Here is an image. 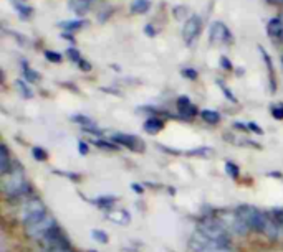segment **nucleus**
Masks as SVG:
<instances>
[{
    "label": "nucleus",
    "mask_w": 283,
    "mask_h": 252,
    "mask_svg": "<svg viewBox=\"0 0 283 252\" xmlns=\"http://www.w3.org/2000/svg\"><path fill=\"white\" fill-rule=\"evenodd\" d=\"M2 191L5 198H9V200H17V198L25 196L30 191V185H28L25 173L20 168H12V172L4 175Z\"/></svg>",
    "instance_id": "1"
},
{
    "label": "nucleus",
    "mask_w": 283,
    "mask_h": 252,
    "mask_svg": "<svg viewBox=\"0 0 283 252\" xmlns=\"http://www.w3.org/2000/svg\"><path fill=\"white\" fill-rule=\"evenodd\" d=\"M197 231L202 236L214 239V241H230V232L222 226V222L219 221L216 216L214 218H204L199 221Z\"/></svg>",
    "instance_id": "2"
},
{
    "label": "nucleus",
    "mask_w": 283,
    "mask_h": 252,
    "mask_svg": "<svg viewBox=\"0 0 283 252\" xmlns=\"http://www.w3.org/2000/svg\"><path fill=\"white\" fill-rule=\"evenodd\" d=\"M235 211L239 213L242 221L248 226V229L257 231V232H263L265 221H267V213L258 211L253 206H248V204H242V206H239Z\"/></svg>",
    "instance_id": "3"
},
{
    "label": "nucleus",
    "mask_w": 283,
    "mask_h": 252,
    "mask_svg": "<svg viewBox=\"0 0 283 252\" xmlns=\"http://www.w3.org/2000/svg\"><path fill=\"white\" fill-rule=\"evenodd\" d=\"M43 214H47V208L38 198H30V200L22 203L19 208V219L24 222V226L40 219Z\"/></svg>",
    "instance_id": "4"
},
{
    "label": "nucleus",
    "mask_w": 283,
    "mask_h": 252,
    "mask_svg": "<svg viewBox=\"0 0 283 252\" xmlns=\"http://www.w3.org/2000/svg\"><path fill=\"white\" fill-rule=\"evenodd\" d=\"M216 218L222 222V226L227 229L230 234H237V236H245L250 231L248 226L245 224L237 211H219Z\"/></svg>",
    "instance_id": "5"
},
{
    "label": "nucleus",
    "mask_w": 283,
    "mask_h": 252,
    "mask_svg": "<svg viewBox=\"0 0 283 252\" xmlns=\"http://www.w3.org/2000/svg\"><path fill=\"white\" fill-rule=\"evenodd\" d=\"M56 227V222L55 218L51 214H43L42 218L30 222V224L25 226V236L30 237V239H35V241H40L43 236H47V234L55 229Z\"/></svg>",
    "instance_id": "6"
},
{
    "label": "nucleus",
    "mask_w": 283,
    "mask_h": 252,
    "mask_svg": "<svg viewBox=\"0 0 283 252\" xmlns=\"http://www.w3.org/2000/svg\"><path fill=\"white\" fill-rule=\"evenodd\" d=\"M42 245V252H53V250H63L70 249V242H68L66 236L63 234L58 227L51 229L47 236H43L40 241H37Z\"/></svg>",
    "instance_id": "7"
},
{
    "label": "nucleus",
    "mask_w": 283,
    "mask_h": 252,
    "mask_svg": "<svg viewBox=\"0 0 283 252\" xmlns=\"http://www.w3.org/2000/svg\"><path fill=\"white\" fill-rule=\"evenodd\" d=\"M200 23L202 20L199 15H192L186 20V23H184V27H182V38H184V42H186V45L190 46L195 42V38L199 37Z\"/></svg>",
    "instance_id": "8"
},
{
    "label": "nucleus",
    "mask_w": 283,
    "mask_h": 252,
    "mask_svg": "<svg viewBox=\"0 0 283 252\" xmlns=\"http://www.w3.org/2000/svg\"><path fill=\"white\" fill-rule=\"evenodd\" d=\"M209 37H210V43L214 45H224L232 42V33H230V30L222 22L212 23L209 28Z\"/></svg>",
    "instance_id": "9"
},
{
    "label": "nucleus",
    "mask_w": 283,
    "mask_h": 252,
    "mask_svg": "<svg viewBox=\"0 0 283 252\" xmlns=\"http://www.w3.org/2000/svg\"><path fill=\"white\" fill-rule=\"evenodd\" d=\"M111 140L114 144H118V145H123V147L126 149H129L132 152H143L144 150V142L139 139V137H136V136H131V134H113V137Z\"/></svg>",
    "instance_id": "10"
},
{
    "label": "nucleus",
    "mask_w": 283,
    "mask_h": 252,
    "mask_svg": "<svg viewBox=\"0 0 283 252\" xmlns=\"http://www.w3.org/2000/svg\"><path fill=\"white\" fill-rule=\"evenodd\" d=\"M176 107H177L179 115L184 117V119H187V120L194 119V117L199 114L197 107H195V105L192 104V101H190L187 96H181V97H179L177 102H176Z\"/></svg>",
    "instance_id": "11"
},
{
    "label": "nucleus",
    "mask_w": 283,
    "mask_h": 252,
    "mask_svg": "<svg viewBox=\"0 0 283 252\" xmlns=\"http://www.w3.org/2000/svg\"><path fill=\"white\" fill-rule=\"evenodd\" d=\"M106 218L109 221H113L114 224H121V226H128L131 221V216L128 211H124L121 208H109L106 211Z\"/></svg>",
    "instance_id": "12"
},
{
    "label": "nucleus",
    "mask_w": 283,
    "mask_h": 252,
    "mask_svg": "<svg viewBox=\"0 0 283 252\" xmlns=\"http://www.w3.org/2000/svg\"><path fill=\"white\" fill-rule=\"evenodd\" d=\"M267 33L271 40H283V23L280 17H275L267 23Z\"/></svg>",
    "instance_id": "13"
},
{
    "label": "nucleus",
    "mask_w": 283,
    "mask_h": 252,
    "mask_svg": "<svg viewBox=\"0 0 283 252\" xmlns=\"http://www.w3.org/2000/svg\"><path fill=\"white\" fill-rule=\"evenodd\" d=\"M12 162H10V154H9V149L7 145L2 144V149H0V173L7 175L9 172H12Z\"/></svg>",
    "instance_id": "14"
},
{
    "label": "nucleus",
    "mask_w": 283,
    "mask_h": 252,
    "mask_svg": "<svg viewBox=\"0 0 283 252\" xmlns=\"http://www.w3.org/2000/svg\"><path fill=\"white\" fill-rule=\"evenodd\" d=\"M258 50H260V55H262L263 58V61H265V66H267L268 69V78H270V86H271V91H275V69H273V64H271V58L267 51H265L262 46H258Z\"/></svg>",
    "instance_id": "15"
},
{
    "label": "nucleus",
    "mask_w": 283,
    "mask_h": 252,
    "mask_svg": "<svg viewBox=\"0 0 283 252\" xmlns=\"http://www.w3.org/2000/svg\"><path fill=\"white\" fill-rule=\"evenodd\" d=\"M144 131L148 134H158L164 129V122L158 119V117H149V119L144 120Z\"/></svg>",
    "instance_id": "16"
},
{
    "label": "nucleus",
    "mask_w": 283,
    "mask_h": 252,
    "mask_svg": "<svg viewBox=\"0 0 283 252\" xmlns=\"http://www.w3.org/2000/svg\"><path fill=\"white\" fill-rule=\"evenodd\" d=\"M151 9V0H132L131 4V14H146Z\"/></svg>",
    "instance_id": "17"
},
{
    "label": "nucleus",
    "mask_w": 283,
    "mask_h": 252,
    "mask_svg": "<svg viewBox=\"0 0 283 252\" xmlns=\"http://www.w3.org/2000/svg\"><path fill=\"white\" fill-rule=\"evenodd\" d=\"M200 119L207 122V124H210V125H216L221 122V114L217 112V110H210V109H204V110H200Z\"/></svg>",
    "instance_id": "18"
},
{
    "label": "nucleus",
    "mask_w": 283,
    "mask_h": 252,
    "mask_svg": "<svg viewBox=\"0 0 283 252\" xmlns=\"http://www.w3.org/2000/svg\"><path fill=\"white\" fill-rule=\"evenodd\" d=\"M91 2H93V0H73V2H72V9H73V12L77 15H85L86 12L90 10Z\"/></svg>",
    "instance_id": "19"
},
{
    "label": "nucleus",
    "mask_w": 283,
    "mask_h": 252,
    "mask_svg": "<svg viewBox=\"0 0 283 252\" xmlns=\"http://www.w3.org/2000/svg\"><path fill=\"white\" fill-rule=\"evenodd\" d=\"M85 23L86 22H83V20H68V22L58 23V25L63 28V30H66V32H75V30H80V28H83Z\"/></svg>",
    "instance_id": "20"
},
{
    "label": "nucleus",
    "mask_w": 283,
    "mask_h": 252,
    "mask_svg": "<svg viewBox=\"0 0 283 252\" xmlns=\"http://www.w3.org/2000/svg\"><path fill=\"white\" fill-rule=\"evenodd\" d=\"M72 120H73V122H77V124H80V125H82L83 129L95 127L93 120H91L90 117L83 115V114H75V115H72Z\"/></svg>",
    "instance_id": "21"
},
{
    "label": "nucleus",
    "mask_w": 283,
    "mask_h": 252,
    "mask_svg": "<svg viewBox=\"0 0 283 252\" xmlns=\"http://www.w3.org/2000/svg\"><path fill=\"white\" fill-rule=\"evenodd\" d=\"M15 86H17V89H19V92L24 97H27V99H32L33 97V91L30 89V87H28V84L25 83V81H15Z\"/></svg>",
    "instance_id": "22"
},
{
    "label": "nucleus",
    "mask_w": 283,
    "mask_h": 252,
    "mask_svg": "<svg viewBox=\"0 0 283 252\" xmlns=\"http://www.w3.org/2000/svg\"><path fill=\"white\" fill-rule=\"evenodd\" d=\"M22 69H24V76H25L27 81H30V83H37V81H38V73L33 71V69L28 66L25 61L22 63Z\"/></svg>",
    "instance_id": "23"
},
{
    "label": "nucleus",
    "mask_w": 283,
    "mask_h": 252,
    "mask_svg": "<svg viewBox=\"0 0 283 252\" xmlns=\"http://www.w3.org/2000/svg\"><path fill=\"white\" fill-rule=\"evenodd\" d=\"M93 144L96 145V147L105 149V150H118V144H114L113 140H111V142H108V140L95 139V140H93Z\"/></svg>",
    "instance_id": "24"
},
{
    "label": "nucleus",
    "mask_w": 283,
    "mask_h": 252,
    "mask_svg": "<svg viewBox=\"0 0 283 252\" xmlns=\"http://www.w3.org/2000/svg\"><path fill=\"white\" fill-rule=\"evenodd\" d=\"M32 155H33V158H35L37 162H45L48 158L47 150H43L42 147H33L32 149Z\"/></svg>",
    "instance_id": "25"
},
{
    "label": "nucleus",
    "mask_w": 283,
    "mask_h": 252,
    "mask_svg": "<svg viewBox=\"0 0 283 252\" xmlns=\"http://www.w3.org/2000/svg\"><path fill=\"white\" fill-rule=\"evenodd\" d=\"M225 172H227L230 177H232L234 180H237L239 178V175H240V170H239V167L235 165V163H232V162H227L225 163Z\"/></svg>",
    "instance_id": "26"
},
{
    "label": "nucleus",
    "mask_w": 283,
    "mask_h": 252,
    "mask_svg": "<svg viewBox=\"0 0 283 252\" xmlns=\"http://www.w3.org/2000/svg\"><path fill=\"white\" fill-rule=\"evenodd\" d=\"M268 213L271 214V218H273L276 222H278V226H280V229L283 232V208H276V209H271L268 211Z\"/></svg>",
    "instance_id": "27"
},
{
    "label": "nucleus",
    "mask_w": 283,
    "mask_h": 252,
    "mask_svg": "<svg viewBox=\"0 0 283 252\" xmlns=\"http://www.w3.org/2000/svg\"><path fill=\"white\" fill-rule=\"evenodd\" d=\"M91 237H93L95 241L101 242V244H106V242H108V234H106L105 231L93 229V231H91Z\"/></svg>",
    "instance_id": "28"
},
{
    "label": "nucleus",
    "mask_w": 283,
    "mask_h": 252,
    "mask_svg": "<svg viewBox=\"0 0 283 252\" xmlns=\"http://www.w3.org/2000/svg\"><path fill=\"white\" fill-rule=\"evenodd\" d=\"M189 155H197V157H210L212 155V149L207 147H200V149H194L187 152Z\"/></svg>",
    "instance_id": "29"
},
{
    "label": "nucleus",
    "mask_w": 283,
    "mask_h": 252,
    "mask_svg": "<svg viewBox=\"0 0 283 252\" xmlns=\"http://www.w3.org/2000/svg\"><path fill=\"white\" fill-rule=\"evenodd\" d=\"M66 55H68V58H70L72 61H75V63H77V64H78L80 61L83 60V58H82V55H80V51H78L77 48H73V46H70V48L66 50Z\"/></svg>",
    "instance_id": "30"
},
{
    "label": "nucleus",
    "mask_w": 283,
    "mask_h": 252,
    "mask_svg": "<svg viewBox=\"0 0 283 252\" xmlns=\"http://www.w3.org/2000/svg\"><path fill=\"white\" fill-rule=\"evenodd\" d=\"M45 58H47V60L51 61V63H61V60H63L60 53H56V51H50V50L45 51Z\"/></svg>",
    "instance_id": "31"
},
{
    "label": "nucleus",
    "mask_w": 283,
    "mask_h": 252,
    "mask_svg": "<svg viewBox=\"0 0 283 252\" xmlns=\"http://www.w3.org/2000/svg\"><path fill=\"white\" fill-rule=\"evenodd\" d=\"M15 7H17V10H19V14L24 17V19H25V17H30V15H32V7H28V5H24V4H19V2H17Z\"/></svg>",
    "instance_id": "32"
},
{
    "label": "nucleus",
    "mask_w": 283,
    "mask_h": 252,
    "mask_svg": "<svg viewBox=\"0 0 283 252\" xmlns=\"http://www.w3.org/2000/svg\"><path fill=\"white\" fill-rule=\"evenodd\" d=\"M271 115H273L275 119H278V120L283 119V102H278L276 105L271 107Z\"/></svg>",
    "instance_id": "33"
},
{
    "label": "nucleus",
    "mask_w": 283,
    "mask_h": 252,
    "mask_svg": "<svg viewBox=\"0 0 283 252\" xmlns=\"http://www.w3.org/2000/svg\"><path fill=\"white\" fill-rule=\"evenodd\" d=\"M202 252H235L232 245H217V247H210V249H205Z\"/></svg>",
    "instance_id": "34"
},
{
    "label": "nucleus",
    "mask_w": 283,
    "mask_h": 252,
    "mask_svg": "<svg viewBox=\"0 0 283 252\" xmlns=\"http://www.w3.org/2000/svg\"><path fill=\"white\" fill-rule=\"evenodd\" d=\"M182 76L184 78H187V79H197V76H199V73L195 71L194 68H186V69H182Z\"/></svg>",
    "instance_id": "35"
},
{
    "label": "nucleus",
    "mask_w": 283,
    "mask_h": 252,
    "mask_svg": "<svg viewBox=\"0 0 283 252\" xmlns=\"http://www.w3.org/2000/svg\"><path fill=\"white\" fill-rule=\"evenodd\" d=\"M219 86H221V89H222V92H224V96L229 99L230 102H237V99H235V96L232 94V92H230V89L227 86H224L222 83H219Z\"/></svg>",
    "instance_id": "36"
},
{
    "label": "nucleus",
    "mask_w": 283,
    "mask_h": 252,
    "mask_svg": "<svg viewBox=\"0 0 283 252\" xmlns=\"http://www.w3.org/2000/svg\"><path fill=\"white\" fill-rule=\"evenodd\" d=\"M78 152H80V155H88V145H86L85 140H78Z\"/></svg>",
    "instance_id": "37"
},
{
    "label": "nucleus",
    "mask_w": 283,
    "mask_h": 252,
    "mask_svg": "<svg viewBox=\"0 0 283 252\" xmlns=\"http://www.w3.org/2000/svg\"><path fill=\"white\" fill-rule=\"evenodd\" d=\"M247 131L255 132V134H258V136H262V134H263V131L260 129V125L255 124V122H248V124H247Z\"/></svg>",
    "instance_id": "38"
},
{
    "label": "nucleus",
    "mask_w": 283,
    "mask_h": 252,
    "mask_svg": "<svg viewBox=\"0 0 283 252\" xmlns=\"http://www.w3.org/2000/svg\"><path fill=\"white\" fill-rule=\"evenodd\" d=\"M221 66H222L224 69H232V64H230V60H229V58H225V56L221 58Z\"/></svg>",
    "instance_id": "39"
},
{
    "label": "nucleus",
    "mask_w": 283,
    "mask_h": 252,
    "mask_svg": "<svg viewBox=\"0 0 283 252\" xmlns=\"http://www.w3.org/2000/svg\"><path fill=\"white\" fill-rule=\"evenodd\" d=\"M144 33H146L148 35V37H156V30H154V28H153V25H146V27H144Z\"/></svg>",
    "instance_id": "40"
},
{
    "label": "nucleus",
    "mask_w": 283,
    "mask_h": 252,
    "mask_svg": "<svg viewBox=\"0 0 283 252\" xmlns=\"http://www.w3.org/2000/svg\"><path fill=\"white\" fill-rule=\"evenodd\" d=\"M78 68H82L83 71H90V69H91V64L86 61V60H82V61L78 63Z\"/></svg>",
    "instance_id": "41"
},
{
    "label": "nucleus",
    "mask_w": 283,
    "mask_h": 252,
    "mask_svg": "<svg viewBox=\"0 0 283 252\" xmlns=\"http://www.w3.org/2000/svg\"><path fill=\"white\" fill-rule=\"evenodd\" d=\"M131 188H132V190H134L136 193H139V195H143V188H141V186H139V185L132 183V185H131Z\"/></svg>",
    "instance_id": "42"
},
{
    "label": "nucleus",
    "mask_w": 283,
    "mask_h": 252,
    "mask_svg": "<svg viewBox=\"0 0 283 252\" xmlns=\"http://www.w3.org/2000/svg\"><path fill=\"white\" fill-rule=\"evenodd\" d=\"M271 4H283V0H270Z\"/></svg>",
    "instance_id": "43"
},
{
    "label": "nucleus",
    "mask_w": 283,
    "mask_h": 252,
    "mask_svg": "<svg viewBox=\"0 0 283 252\" xmlns=\"http://www.w3.org/2000/svg\"><path fill=\"white\" fill-rule=\"evenodd\" d=\"M53 252H73L72 249H63V250H53Z\"/></svg>",
    "instance_id": "44"
},
{
    "label": "nucleus",
    "mask_w": 283,
    "mask_h": 252,
    "mask_svg": "<svg viewBox=\"0 0 283 252\" xmlns=\"http://www.w3.org/2000/svg\"><path fill=\"white\" fill-rule=\"evenodd\" d=\"M14 2H15V4H17V2H19V4H20V2H24V0H14Z\"/></svg>",
    "instance_id": "45"
},
{
    "label": "nucleus",
    "mask_w": 283,
    "mask_h": 252,
    "mask_svg": "<svg viewBox=\"0 0 283 252\" xmlns=\"http://www.w3.org/2000/svg\"><path fill=\"white\" fill-rule=\"evenodd\" d=\"M281 64H283V56H281Z\"/></svg>",
    "instance_id": "46"
}]
</instances>
